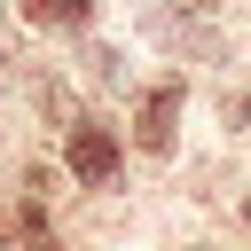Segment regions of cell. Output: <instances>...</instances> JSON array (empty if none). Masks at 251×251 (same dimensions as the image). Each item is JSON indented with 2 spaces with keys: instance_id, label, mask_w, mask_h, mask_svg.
Masks as SVG:
<instances>
[{
  "instance_id": "6da1fadb",
  "label": "cell",
  "mask_w": 251,
  "mask_h": 251,
  "mask_svg": "<svg viewBox=\"0 0 251 251\" xmlns=\"http://www.w3.org/2000/svg\"><path fill=\"white\" fill-rule=\"evenodd\" d=\"M63 157H71V173H78V180H110V173H118V141H110L102 126H78Z\"/></svg>"
},
{
  "instance_id": "7a4b0ae2",
  "label": "cell",
  "mask_w": 251,
  "mask_h": 251,
  "mask_svg": "<svg viewBox=\"0 0 251 251\" xmlns=\"http://www.w3.org/2000/svg\"><path fill=\"white\" fill-rule=\"evenodd\" d=\"M173 118H180V86L165 78V86L141 102V149H157V157H165V149H173Z\"/></svg>"
},
{
  "instance_id": "3957f363",
  "label": "cell",
  "mask_w": 251,
  "mask_h": 251,
  "mask_svg": "<svg viewBox=\"0 0 251 251\" xmlns=\"http://www.w3.org/2000/svg\"><path fill=\"white\" fill-rule=\"evenodd\" d=\"M16 227H24V251H55V243H47V220H39V204H24V212H16Z\"/></svg>"
},
{
  "instance_id": "277c9868",
  "label": "cell",
  "mask_w": 251,
  "mask_h": 251,
  "mask_svg": "<svg viewBox=\"0 0 251 251\" xmlns=\"http://www.w3.org/2000/svg\"><path fill=\"white\" fill-rule=\"evenodd\" d=\"M86 63H94V78H102V86H118V47H94Z\"/></svg>"
},
{
  "instance_id": "5b68a950",
  "label": "cell",
  "mask_w": 251,
  "mask_h": 251,
  "mask_svg": "<svg viewBox=\"0 0 251 251\" xmlns=\"http://www.w3.org/2000/svg\"><path fill=\"white\" fill-rule=\"evenodd\" d=\"M173 8H188V16H196V8H204V0H173Z\"/></svg>"
},
{
  "instance_id": "8992f818",
  "label": "cell",
  "mask_w": 251,
  "mask_h": 251,
  "mask_svg": "<svg viewBox=\"0 0 251 251\" xmlns=\"http://www.w3.org/2000/svg\"><path fill=\"white\" fill-rule=\"evenodd\" d=\"M243 220H251V196H243Z\"/></svg>"
}]
</instances>
